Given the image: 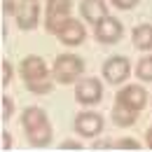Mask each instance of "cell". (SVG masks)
Here are the masks:
<instances>
[{"label":"cell","mask_w":152,"mask_h":152,"mask_svg":"<svg viewBox=\"0 0 152 152\" xmlns=\"http://www.w3.org/2000/svg\"><path fill=\"white\" fill-rule=\"evenodd\" d=\"M19 75H21V80H23V84H26V89H28L31 94H35V96L52 94L54 82H56V80H54V75L49 73V68H47L45 58L35 56V54L21 58V63H19Z\"/></svg>","instance_id":"obj_1"},{"label":"cell","mask_w":152,"mask_h":152,"mask_svg":"<svg viewBox=\"0 0 152 152\" xmlns=\"http://www.w3.org/2000/svg\"><path fill=\"white\" fill-rule=\"evenodd\" d=\"M21 126L26 131V138L33 148H47L54 138V131H52V122L47 113L38 108V105H28L23 108V115H21Z\"/></svg>","instance_id":"obj_2"},{"label":"cell","mask_w":152,"mask_h":152,"mask_svg":"<svg viewBox=\"0 0 152 152\" xmlns=\"http://www.w3.org/2000/svg\"><path fill=\"white\" fill-rule=\"evenodd\" d=\"M84 73V61L75 54H58L52 66V75L58 84H75Z\"/></svg>","instance_id":"obj_3"},{"label":"cell","mask_w":152,"mask_h":152,"mask_svg":"<svg viewBox=\"0 0 152 152\" xmlns=\"http://www.w3.org/2000/svg\"><path fill=\"white\" fill-rule=\"evenodd\" d=\"M73 12V0H47L45 5V28L47 33L56 35V31L70 19Z\"/></svg>","instance_id":"obj_4"},{"label":"cell","mask_w":152,"mask_h":152,"mask_svg":"<svg viewBox=\"0 0 152 152\" xmlns=\"http://www.w3.org/2000/svg\"><path fill=\"white\" fill-rule=\"evenodd\" d=\"M103 98V84L96 77H82L75 82V101L82 105H96Z\"/></svg>","instance_id":"obj_5"},{"label":"cell","mask_w":152,"mask_h":152,"mask_svg":"<svg viewBox=\"0 0 152 152\" xmlns=\"http://www.w3.org/2000/svg\"><path fill=\"white\" fill-rule=\"evenodd\" d=\"M131 75V63L126 56H110L103 63V77L108 84H122L126 82V77Z\"/></svg>","instance_id":"obj_6"},{"label":"cell","mask_w":152,"mask_h":152,"mask_svg":"<svg viewBox=\"0 0 152 152\" xmlns=\"http://www.w3.org/2000/svg\"><path fill=\"white\" fill-rule=\"evenodd\" d=\"M122 33H124L122 21L110 17V14L103 17L98 23H94V35H96V40L103 42V45H115V42H119Z\"/></svg>","instance_id":"obj_7"},{"label":"cell","mask_w":152,"mask_h":152,"mask_svg":"<svg viewBox=\"0 0 152 152\" xmlns=\"http://www.w3.org/2000/svg\"><path fill=\"white\" fill-rule=\"evenodd\" d=\"M17 26L21 31H33L38 28L40 23V2L38 0H19V7H17Z\"/></svg>","instance_id":"obj_8"},{"label":"cell","mask_w":152,"mask_h":152,"mask_svg":"<svg viewBox=\"0 0 152 152\" xmlns=\"http://www.w3.org/2000/svg\"><path fill=\"white\" fill-rule=\"evenodd\" d=\"M115 101H119V103H124V105H129V108L140 113L148 105V91L143 87H138V84H126V87H122L117 91Z\"/></svg>","instance_id":"obj_9"},{"label":"cell","mask_w":152,"mask_h":152,"mask_svg":"<svg viewBox=\"0 0 152 152\" xmlns=\"http://www.w3.org/2000/svg\"><path fill=\"white\" fill-rule=\"evenodd\" d=\"M56 38L61 40L66 47H77V45H82L84 38H87V28H84L77 19H68L56 31Z\"/></svg>","instance_id":"obj_10"},{"label":"cell","mask_w":152,"mask_h":152,"mask_svg":"<svg viewBox=\"0 0 152 152\" xmlns=\"http://www.w3.org/2000/svg\"><path fill=\"white\" fill-rule=\"evenodd\" d=\"M73 124H75V131L84 138H94L103 131V117L98 113H80Z\"/></svg>","instance_id":"obj_11"},{"label":"cell","mask_w":152,"mask_h":152,"mask_svg":"<svg viewBox=\"0 0 152 152\" xmlns=\"http://www.w3.org/2000/svg\"><path fill=\"white\" fill-rule=\"evenodd\" d=\"M80 14L89 23H98L103 17H108V5H105V0H82Z\"/></svg>","instance_id":"obj_12"},{"label":"cell","mask_w":152,"mask_h":152,"mask_svg":"<svg viewBox=\"0 0 152 152\" xmlns=\"http://www.w3.org/2000/svg\"><path fill=\"white\" fill-rule=\"evenodd\" d=\"M138 115H140L138 110H133V108H129V105L115 101V105H113V122L117 124V126H131V124H136Z\"/></svg>","instance_id":"obj_13"},{"label":"cell","mask_w":152,"mask_h":152,"mask_svg":"<svg viewBox=\"0 0 152 152\" xmlns=\"http://www.w3.org/2000/svg\"><path fill=\"white\" fill-rule=\"evenodd\" d=\"M131 40H133V47L140 49V52H150L152 49V23H140L136 26L131 33Z\"/></svg>","instance_id":"obj_14"},{"label":"cell","mask_w":152,"mask_h":152,"mask_svg":"<svg viewBox=\"0 0 152 152\" xmlns=\"http://www.w3.org/2000/svg\"><path fill=\"white\" fill-rule=\"evenodd\" d=\"M136 77L143 82H152V56H143L136 66Z\"/></svg>","instance_id":"obj_15"},{"label":"cell","mask_w":152,"mask_h":152,"mask_svg":"<svg viewBox=\"0 0 152 152\" xmlns=\"http://www.w3.org/2000/svg\"><path fill=\"white\" fill-rule=\"evenodd\" d=\"M115 150H140V143L136 138H119L115 140Z\"/></svg>","instance_id":"obj_16"},{"label":"cell","mask_w":152,"mask_h":152,"mask_svg":"<svg viewBox=\"0 0 152 152\" xmlns=\"http://www.w3.org/2000/svg\"><path fill=\"white\" fill-rule=\"evenodd\" d=\"M14 113V101L10 96H2V119H10Z\"/></svg>","instance_id":"obj_17"},{"label":"cell","mask_w":152,"mask_h":152,"mask_svg":"<svg viewBox=\"0 0 152 152\" xmlns=\"http://www.w3.org/2000/svg\"><path fill=\"white\" fill-rule=\"evenodd\" d=\"M17 7H19V0H2V12L14 17L17 14Z\"/></svg>","instance_id":"obj_18"},{"label":"cell","mask_w":152,"mask_h":152,"mask_svg":"<svg viewBox=\"0 0 152 152\" xmlns=\"http://www.w3.org/2000/svg\"><path fill=\"white\" fill-rule=\"evenodd\" d=\"M10 82H12V63L2 61V87H7Z\"/></svg>","instance_id":"obj_19"},{"label":"cell","mask_w":152,"mask_h":152,"mask_svg":"<svg viewBox=\"0 0 152 152\" xmlns=\"http://www.w3.org/2000/svg\"><path fill=\"white\" fill-rule=\"evenodd\" d=\"M140 0H113V5L117 7V10H131V7H136Z\"/></svg>","instance_id":"obj_20"},{"label":"cell","mask_w":152,"mask_h":152,"mask_svg":"<svg viewBox=\"0 0 152 152\" xmlns=\"http://www.w3.org/2000/svg\"><path fill=\"white\" fill-rule=\"evenodd\" d=\"M61 148H63V150H82V145H80L77 140H63Z\"/></svg>","instance_id":"obj_21"},{"label":"cell","mask_w":152,"mask_h":152,"mask_svg":"<svg viewBox=\"0 0 152 152\" xmlns=\"http://www.w3.org/2000/svg\"><path fill=\"white\" fill-rule=\"evenodd\" d=\"M2 150H12V136L7 131L2 133Z\"/></svg>","instance_id":"obj_22"},{"label":"cell","mask_w":152,"mask_h":152,"mask_svg":"<svg viewBox=\"0 0 152 152\" xmlns=\"http://www.w3.org/2000/svg\"><path fill=\"white\" fill-rule=\"evenodd\" d=\"M101 148H115V143H113V140H96L94 150H101Z\"/></svg>","instance_id":"obj_23"},{"label":"cell","mask_w":152,"mask_h":152,"mask_svg":"<svg viewBox=\"0 0 152 152\" xmlns=\"http://www.w3.org/2000/svg\"><path fill=\"white\" fill-rule=\"evenodd\" d=\"M145 145H148V148L152 150V126L148 129V131H145Z\"/></svg>","instance_id":"obj_24"}]
</instances>
